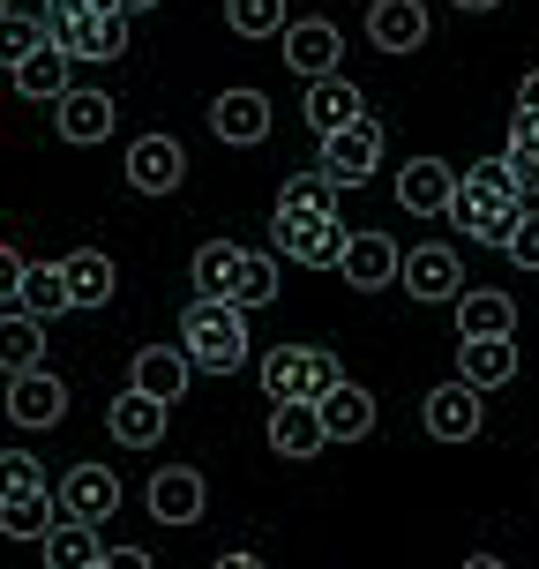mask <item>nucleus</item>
<instances>
[{
  "label": "nucleus",
  "mask_w": 539,
  "mask_h": 569,
  "mask_svg": "<svg viewBox=\"0 0 539 569\" xmlns=\"http://www.w3.org/2000/svg\"><path fill=\"white\" fill-rule=\"evenodd\" d=\"M450 218L472 232V240L502 248V240H510V226L525 218V196L510 188V166H502V158H487V166H465V172H457V188H450Z\"/></svg>",
  "instance_id": "obj_1"
},
{
  "label": "nucleus",
  "mask_w": 539,
  "mask_h": 569,
  "mask_svg": "<svg viewBox=\"0 0 539 569\" xmlns=\"http://www.w3.org/2000/svg\"><path fill=\"white\" fill-rule=\"evenodd\" d=\"M180 352H188L196 375H232L248 360V315L232 308V300H188V315H180Z\"/></svg>",
  "instance_id": "obj_2"
},
{
  "label": "nucleus",
  "mask_w": 539,
  "mask_h": 569,
  "mask_svg": "<svg viewBox=\"0 0 539 569\" xmlns=\"http://www.w3.org/2000/svg\"><path fill=\"white\" fill-rule=\"evenodd\" d=\"M345 382L330 345H270L262 352V398L270 405H315Z\"/></svg>",
  "instance_id": "obj_3"
},
{
  "label": "nucleus",
  "mask_w": 539,
  "mask_h": 569,
  "mask_svg": "<svg viewBox=\"0 0 539 569\" xmlns=\"http://www.w3.org/2000/svg\"><path fill=\"white\" fill-rule=\"evenodd\" d=\"M46 46L68 60H120L128 53V16H83L68 0H46Z\"/></svg>",
  "instance_id": "obj_4"
},
{
  "label": "nucleus",
  "mask_w": 539,
  "mask_h": 569,
  "mask_svg": "<svg viewBox=\"0 0 539 569\" xmlns=\"http://www.w3.org/2000/svg\"><path fill=\"white\" fill-rule=\"evenodd\" d=\"M375 166H382V120L360 113L352 128H338V136H322V158H315V172L330 180V188H368Z\"/></svg>",
  "instance_id": "obj_5"
},
{
  "label": "nucleus",
  "mask_w": 539,
  "mask_h": 569,
  "mask_svg": "<svg viewBox=\"0 0 539 569\" xmlns=\"http://www.w3.org/2000/svg\"><path fill=\"white\" fill-rule=\"evenodd\" d=\"M345 240H352V232H345L338 218H285V210L270 218V256L300 262V270H338Z\"/></svg>",
  "instance_id": "obj_6"
},
{
  "label": "nucleus",
  "mask_w": 539,
  "mask_h": 569,
  "mask_svg": "<svg viewBox=\"0 0 539 569\" xmlns=\"http://www.w3.org/2000/svg\"><path fill=\"white\" fill-rule=\"evenodd\" d=\"M120 172H128L136 196H180V180H188V150H180L172 136H136Z\"/></svg>",
  "instance_id": "obj_7"
},
{
  "label": "nucleus",
  "mask_w": 539,
  "mask_h": 569,
  "mask_svg": "<svg viewBox=\"0 0 539 569\" xmlns=\"http://www.w3.org/2000/svg\"><path fill=\"white\" fill-rule=\"evenodd\" d=\"M285 68L300 76V83H315V76H338V53H345V38L330 16H300V23H285Z\"/></svg>",
  "instance_id": "obj_8"
},
{
  "label": "nucleus",
  "mask_w": 539,
  "mask_h": 569,
  "mask_svg": "<svg viewBox=\"0 0 539 569\" xmlns=\"http://www.w3.org/2000/svg\"><path fill=\"white\" fill-rule=\"evenodd\" d=\"M398 278H405V292H412L420 308H442V300L465 292V262H457L450 248H435V240H427V248H412V256L398 262Z\"/></svg>",
  "instance_id": "obj_9"
},
{
  "label": "nucleus",
  "mask_w": 539,
  "mask_h": 569,
  "mask_svg": "<svg viewBox=\"0 0 539 569\" xmlns=\"http://www.w3.org/2000/svg\"><path fill=\"white\" fill-rule=\"evenodd\" d=\"M480 390L472 382H442V390H427V405H420V420H427V435L435 442H472L480 435Z\"/></svg>",
  "instance_id": "obj_10"
},
{
  "label": "nucleus",
  "mask_w": 539,
  "mask_h": 569,
  "mask_svg": "<svg viewBox=\"0 0 539 569\" xmlns=\"http://www.w3.org/2000/svg\"><path fill=\"white\" fill-rule=\"evenodd\" d=\"M210 510V487H202L196 465H166V472H150V517L158 525H196Z\"/></svg>",
  "instance_id": "obj_11"
},
{
  "label": "nucleus",
  "mask_w": 539,
  "mask_h": 569,
  "mask_svg": "<svg viewBox=\"0 0 539 569\" xmlns=\"http://www.w3.org/2000/svg\"><path fill=\"white\" fill-rule=\"evenodd\" d=\"M68 412V382L53 368H30V375H8V420L16 427H53Z\"/></svg>",
  "instance_id": "obj_12"
},
{
  "label": "nucleus",
  "mask_w": 539,
  "mask_h": 569,
  "mask_svg": "<svg viewBox=\"0 0 539 569\" xmlns=\"http://www.w3.org/2000/svg\"><path fill=\"white\" fill-rule=\"evenodd\" d=\"M188 382H196V368H188L180 345H142L136 375H128V390H142V398H158V405H180V398H188Z\"/></svg>",
  "instance_id": "obj_13"
},
{
  "label": "nucleus",
  "mask_w": 539,
  "mask_h": 569,
  "mask_svg": "<svg viewBox=\"0 0 539 569\" xmlns=\"http://www.w3.org/2000/svg\"><path fill=\"white\" fill-rule=\"evenodd\" d=\"M166 412L172 405L142 398V390H120V398L106 405V427H113L120 450H158V442H166Z\"/></svg>",
  "instance_id": "obj_14"
},
{
  "label": "nucleus",
  "mask_w": 539,
  "mask_h": 569,
  "mask_svg": "<svg viewBox=\"0 0 539 569\" xmlns=\"http://www.w3.org/2000/svg\"><path fill=\"white\" fill-rule=\"evenodd\" d=\"M450 188H457V166H442V158L398 166V202L412 218H450Z\"/></svg>",
  "instance_id": "obj_15"
},
{
  "label": "nucleus",
  "mask_w": 539,
  "mask_h": 569,
  "mask_svg": "<svg viewBox=\"0 0 539 569\" xmlns=\"http://www.w3.org/2000/svg\"><path fill=\"white\" fill-rule=\"evenodd\" d=\"M120 510V480L106 465H76L68 480H60V517H83V525H106Z\"/></svg>",
  "instance_id": "obj_16"
},
{
  "label": "nucleus",
  "mask_w": 539,
  "mask_h": 569,
  "mask_svg": "<svg viewBox=\"0 0 539 569\" xmlns=\"http://www.w3.org/2000/svg\"><path fill=\"white\" fill-rule=\"evenodd\" d=\"M398 240L390 232H352L345 240V256H338V270H345V284H360V292H375V284H390L398 278Z\"/></svg>",
  "instance_id": "obj_17"
},
{
  "label": "nucleus",
  "mask_w": 539,
  "mask_h": 569,
  "mask_svg": "<svg viewBox=\"0 0 539 569\" xmlns=\"http://www.w3.org/2000/svg\"><path fill=\"white\" fill-rule=\"evenodd\" d=\"M300 113H308L315 136H338V128H352V120L368 113V98H360V83H345V76H315Z\"/></svg>",
  "instance_id": "obj_18"
},
{
  "label": "nucleus",
  "mask_w": 539,
  "mask_h": 569,
  "mask_svg": "<svg viewBox=\"0 0 539 569\" xmlns=\"http://www.w3.org/2000/svg\"><path fill=\"white\" fill-rule=\"evenodd\" d=\"M368 38L382 53H420L427 46V8L420 0H375L368 8Z\"/></svg>",
  "instance_id": "obj_19"
},
{
  "label": "nucleus",
  "mask_w": 539,
  "mask_h": 569,
  "mask_svg": "<svg viewBox=\"0 0 539 569\" xmlns=\"http://www.w3.org/2000/svg\"><path fill=\"white\" fill-rule=\"evenodd\" d=\"M322 442H330V435H322V412H315V405H270V450H278L285 465H308Z\"/></svg>",
  "instance_id": "obj_20"
},
{
  "label": "nucleus",
  "mask_w": 539,
  "mask_h": 569,
  "mask_svg": "<svg viewBox=\"0 0 539 569\" xmlns=\"http://www.w3.org/2000/svg\"><path fill=\"white\" fill-rule=\"evenodd\" d=\"M517 375V345L510 338H465L457 345V382H472V390H502V382H510Z\"/></svg>",
  "instance_id": "obj_21"
},
{
  "label": "nucleus",
  "mask_w": 539,
  "mask_h": 569,
  "mask_svg": "<svg viewBox=\"0 0 539 569\" xmlns=\"http://www.w3.org/2000/svg\"><path fill=\"white\" fill-rule=\"evenodd\" d=\"M210 128H218V142H262L270 136V98L262 90H226L218 106H210Z\"/></svg>",
  "instance_id": "obj_22"
},
{
  "label": "nucleus",
  "mask_w": 539,
  "mask_h": 569,
  "mask_svg": "<svg viewBox=\"0 0 539 569\" xmlns=\"http://www.w3.org/2000/svg\"><path fill=\"white\" fill-rule=\"evenodd\" d=\"M315 412H322V435H330V442H360V435H375V398L352 382V375H345L330 398H315Z\"/></svg>",
  "instance_id": "obj_23"
},
{
  "label": "nucleus",
  "mask_w": 539,
  "mask_h": 569,
  "mask_svg": "<svg viewBox=\"0 0 539 569\" xmlns=\"http://www.w3.org/2000/svg\"><path fill=\"white\" fill-rule=\"evenodd\" d=\"M457 338H517V300L510 292H457Z\"/></svg>",
  "instance_id": "obj_24"
},
{
  "label": "nucleus",
  "mask_w": 539,
  "mask_h": 569,
  "mask_svg": "<svg viewBox=\"0 0 539 569\" xmlns=\"http://www.w3.org/2000/svg\"><path fill=\"white\" fill-rule=\"evenodd\" d=\"M53 120H60V142H106L113 136V98H106V90H68V98H60L53 106Z\"/></svg>",
  "instance_id": "obj_25"
},
{
  "label": "nucleus",
  "mask_w": 539,
  "mask_h": 569,
  "mask_svg": "<svg viewBox=\"0 0 539 569\" xmlns=\"http://www.w3.org/2000/svg\"><path fill=\"white\" fill-rule=\"evenodd\" d=\"M46 368V322L23 308H0V375H30Z\"/></svg>",
  "instance_id": "obj_26"
},
{
  "label": "nucleus",
  "mask_w": 539,
  "mask_h": 569,
  "mask_svg": "<svg viewBox=\"0 0 539 569\" xmlns=\"http://www.w3.org/2000/svg\"><path fill=\"white\" fill-rule=\"evenodd\" d=\"M226 300L240 315H248V308H270V300H278V256L240 248V256H232V278H226Z\"/></svg>",
  "instance_id": "obj_27"
},
{
  "label": "nucleus",
  "mask_w": 539,
  "mask_h": 569,
  "mask_svg": "<svg viewBox=\"0 0 539 569\" xmlns=\"http://www.w3.org/2000/svg\"><path fill=\"white\" fill-rule=\"evenodd\" d=\"M46 46V0H8L0 8V68H23Z\"/></svg>",
  "instance_id": "obj_28"
},
{
  "label": "nucleus",
  "mask_w": 539,
  "mask_h": 569,
  "mask_svg": "<svg viewBox=\"0 0 539 569\" xmlns=\"http://www.w3.org/2000/svg\"><path fill=\"white\" fill-rule=\"evenodd\" d=\"M68 68H76V60L60 53V46H38V53H30L23 68H8V76H16V90H23V98H38V106H60V98L76 90V76H68Z\"/></svg>",
  "instance_id": "obj_29"
},
{
  "label": "nucleus",
  "mask_w": 539,
  "mask_h": 569,
  "mask_svg": "<svg viewBox=\"0 0 539 569\" xmlns=\"http://www.w3.org/2000/svg\"><path fill=\"white\" fill-rule=\"evenodd\" d=\"M60 278H68V308H106L113 300V256H98V248H76V256L60 262Z\"/></svg>",
  "instance_id": "obj_30"
},
{
  "label": "nucleus",
  "mask_w": 539,
  "mask_h": 569,
  "mask_svg": "<svg viewBox=\"0 0 539 569\" xmlns=\"http://www.w3.org/2000/svg\"><path fill=\"white\" fill-rule=\"evenodd\" d=\"M46 569H98V525H83V517H53V532H46Z\"/></svg>",
  "instance_id": "obj_31"
},
{
  "label": "nucleus",
  "mask_w": 539,
  "mask_h": 569,
  "mask_svg": "<svg viewBox=\"0 0 539 569\" xmlns=\"http://www.w3.org/2000/svg\"><path fill=\"white\" fill-rule=\"evenodd\" d=\"M53 517H60L53 487H38V495H16V502H0V532H8V540H46V532H53Z\"/></svg>",
  "instance_id": "obj_32"
},
{
  "label": "nucleus",
  "mask_w": 539,
  "mask_h": 569,
  "mask_svg": "<svg viewBox=\"0 0 539 569\" xmlns=\"http://www.w3.org/2000/svg\"><path fill=\"white\" fill-rule=\"evenodd\" d=\"M502 166H510L517 196H539V120L532 113H510V150H502Z\"/></svg>",
  "instance_id": "obj_33"
},
{
  "label": "nucleus",
  "mask_w": 539,
  "mask_h": 569,
  "mask_svg": "<svg viewBox=\"0 0 539 569\" xmlns=\"http://www.w3.org/2000/svg\"><path fill=\"white\" fill-rule=\"evenodd\" d=\"M16 308L38 315V322L68 315V278H60V262H30V270H23V292H16Z\"/></svg>",
  "instance_id": "obj_34"
},
{
  "label": "nucleus",
  "mask_w": 539,
  "mask_h": 569,
  "mask_svg": "<svg viewBox=\"0 0 539 569\" xmlns=\"http://www.w3.org/2000/svg\"><path fill=\"white\" fill-rule=\"evenodd\" d=\"M278 210L285 218H338V188H330L322 172H292L278 188Z\"/></svg>",
  "instance_id": "obj_35"
},
{
  "label": "nucleus",
  "mask_w": 539,
  "mask_h": 569,
  "mask_svg": "<svg viewBox=\"0 0 539 569\" xmlns=\"http://www.w3.org/2000/svg\"><path fill=\"white\" fill-rule=\"evenodd\" d=\"M232 240H202L196 248V300H226V278H232Z\"/></svg>",
  "instance_id": "obj_36"
},
{
  "label": "nucleus",
  "mask_w": 539,
  "mask_h": 569,
  "mask_svg": "<svg viewBox=\"0 0 539 569\" xmlns=\"http://www.w3.org/2000/svg\"><path fill=\"white\" fill-rule=\"evenodd\" d=\"M226 23L240 38H278L285 30V0H226Z\"/></svg>",
  "instance_id": "obj_37"
},
{
  "label": "nucleus",
  "mask_w": 539,
  "mask_h": 569,
  "mask_svg": "<svg viewBox=\"0 0 539 569\" xmlns=\"http://www.w3.org/2000/svg\"><path fill=\"white\" fill-rule=\"evenodd\" d=\"M46 487V465L30 450H0V502H16V495H38Z\"/></svg>",
  "instance_id": "obj_38"
},
{
  "label": "nucleus",
  "mask_w": 539,
  "mask_h": 569,
  "mask_svg": "<svg viewBox=\"0 0 539 569\" xmlns=\"http://www.w3.org/2000/svg\"><path fill=\"white\" fill-rule=\"evenodd\" d=\"M502 256L517 262V270H539V210H525L510 226V240H502Z\"/></svg>",
  "instance_id": "obj_39"
},
{
  "label": "nucleus",
  "mask_w": 539,
  "mask_h": 569,
  "mask_svg": "<svg viewBox=\"0 0 539 569\" xmlns=\"http://www.w3.org/2000/svg\"><path fill=\"white\" fill-rule=\"evenodd\" d=\"M23 270H30V262L16 256L8 240H0V308H16V292H23Z\"/></svg>",
  "instance_id": "obj_40"
},
{
  "label": "nucleus",
  "mask_w": 539,
  "mask_h": 569,
  "mask_svg": "<svg viewBox=\"0 0 539 569\" xmlns=\"http://www.w3.org/2000/svg\"><path fill=\"white\" fill-rule=\"evenodd\" d=\"M98 569H158V562H150L142 547H106V555H98Z\"/></svg>",
  "instance_id": "obj_41"
},
{
  "label": "nucleus",
  "mask_w": 539,
  "mask_h": 569,
  "mask_svg": "<svg viewBox=\"0 0 539 569\" xmlns=\"http://www.w3.org/2000/svg\"><path fill=\"white\" fill-rule=\"evenodd\" d=\"M517 113H532V120H539V68L525 76V83H517Z\"/></svg>",
  "instance_id": "obj_42"
},
{
  "label": "nucleus",
  "mask_w": 539,
  "mask_h": 569,
  "mask_svg": "<svg viewBox=\"0 0 539 569\" xmlns=\"http://www.w3.org/2000/svg\"><path fill=\"white\" fill-rule=\"evenodd\" d=\"M210 569H262V562H256V555H218Z\"/></svg>",
  "instance_id": "obj_43"
},
{
  "label": "nucleus",
  "mask_w": 539,
  "mask_h": 569,
  "mask_svg": "<svg viewBox=\"0 0 539 569\" xmlns=\"http://www.w3.org/2000/svg\"><path fill=\"white\" fill-rule=\"evenodd\" d=\"M68 8H83V16H120L113 0H68Z\"/></svg>",
  "instance_id": "obj_44"
},
{
  "label": "nucleus",
  "mask_w": 539,
  "mask_h": 569,
  "mask_svg": "<svg viewBox=\"0 0 539 569\" xmlns=\"http://www.w3.org/2000/svg\"><path fill=\"white\" fill-rule=\"evenodd\" d=\"M457 569H510L502 555H472V562H457Z\"/></svg>",
  "instance_id": "obj_45"
},
{
  "label": "nucleus",
  "mask_w": 539,
  "mask_h": 569,
  "mask_svg": "<svg viewBox=\"0 0 539 569\" xmlns=\"http://www.w3.org/2000/svg\"><path fill=\"white\" fill-rule=\"evenodd\" d=\"M120 16H142V8H158V0H113Z\"/></svg>",
  "instance_id": "obj_46"
},
{
  "label": "nucleus",
  "mask_w": 539,
  "mask_h": 569,
  "mask_svg": "<svg viewBox=\"0 0 539 569\" xmlns=\"http://www.w3.org/2000/svg\"><path fill=\"white\" fill-rule=\"evenodd\" d=\"M457 8H472V16H487V8H502V0H457Z\"/></svg>",
  "instance_id": "obj_47"
},
{
  "label": "nucleus",
  "mask_w": 539,
  "mask_h": 569,
  "mask_svg": "<svg viewBox=\"0 0 539 569\" xmlns=\"http://www.w3.org/2000/svg\"><path fill=\"white\" fill-rule=\"evenodd\" d=\"M0 8H8V0H0Z\"/></svg>",
  "instance_id": "obj_48"
}]
</instances>
